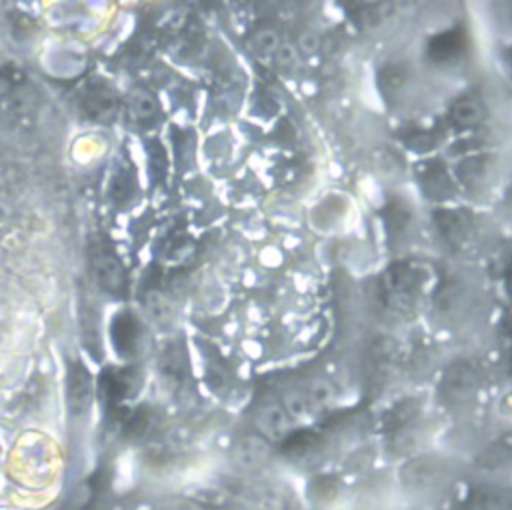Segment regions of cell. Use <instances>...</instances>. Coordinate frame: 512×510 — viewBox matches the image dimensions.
<instances>
[{
	"instance_id": "9c48e42d",
	"label": "cell",
	"mask_w": 512,
	"mask_h": 510,
	"mask_svg": "<svg viewBox=\"0 0 512 510\" xmlns=\"http://www.w3.org/2000/svg\"><path fill=\"white\" fill-rule=\"evenodd\" d=\"M148 308H150V312L154 314L156 320H168L170 314H172L168 300L160 292H154V294L148 296Z\"/></svg>"
},
{
	"instance_id": "ba28073f",
	"label": "cell",
	"mask_w": 512,
	"mask_h": 510,
	"mask_svg": "<svg viewBox=\"0 0 512 510\" xmlns=\"http://www.w3.org/2000/svg\"><path fill=\"white\" fill-rule=\"evenodd\" d=\"M458 44H460V42H458L456 34H444V36H438V38L432 42L430 50H432V56H434L436 60H446L448 56H454V54H456V50L460 48Z\"/></svg>"
},
{
	"instance_id": "30bf717a",
	"label": "cell",
	"mask_w": 512,
	"mask_h": 510,
	"mask_svg": "<svg viewBox=\"0 0 512 510\" xmlns=\"http://www.w3.org/2000/svg\"><path fill=\"white\" fill-rule=\"evenodd\" d=\"M274 60L278 66L286 68V66H292L296 62V48L292 44H280L278 50L274 52Z\"/></svg>"
},
{
	"instance_id": "7a4b0ae2",
	"label": "cell",
	"mask_w": 512,
	"mask_h": 510,
	"mask_svg": "<svg viewBox=\"0 0 512 510\" xmlns=\"http://www.w3.org/2000/svg\"><path fill=\"white\" fill-rule=\"evenodd\" d=\"M110 340L118 354L128 356L136 350L140 340V324L132 312H120L110 324Z\"/></svg>"
},
{
	"instance_id": "52a82bcc",
	"label": "cell",
	"mask_w": 512,
	"mask_h": 510,
	"mask_svg": "<svg viewBox=\"0 0 512 510\" xmlns=\"http://www.w3.org/2000/svg\"><path fill=\"white\" fill-rule=\"evenodd\" d=\"M280 46V38L274 30L270 28H264V30H258L252 38V48L260 54V56H272Z\"/></svg>"
},
{
	"instance_id": "277c9868",
	"label": "cell",
	"mask_w": 512,
	"mask_h": 510,
	"mask_svg": "<svg viewBox=\"0 0 512 510\" xmlns=\"http://www.w3.org/2000/svg\"><path fill=\"white\" fill-rule=\"evenodd\" d=\"M84 108L96 120H106V118L114 116V112H116L114 92L104 86H96V88L88 90V94L84 98Z\"/></svg>"
},
{
	"instance_id": "3957f363",
	"label": "cell",
	"mask_w": 512,
	"mask_h": 510,
	"mask_svg": "<svg viewBox=\"0 0 512 510\" xmlns=\"http://www.w3.org/2000/svg\"><path fill=\"white\" fill-rule=\"evenodd\" d=\"M68 394H70V406L76 412H82L88 404H90V392H92V384H90V376L86 372V368L82 364H74L70 368V376H68Z\"/></svg>"
},
{
	"instance_id": "6da1fadb",
	"label": "cell",
	"mask_w": 512,
	"mask_h": 510,
	"mask_svg": "<svg viewBox=\"0 0 512 510\" xmlns=\"http://www.w3.org/2000/svg\"><path fill=\"white\" fill-rule=\"evenodd\" d=\"M92 264L102 288L108 290L110 294L122 296L126 290V272L118 256L110 250V246L98 244L92 254Z\"/></svg>"
},
{
	"instance_id": "7c38bea8",
	"label": "cell",
	"mask_w": 512,
	"mask_h": 510,
	"mask_svg": "<svg viewBox=\"0 0 512 510\" xmlns=\"http://www.w3.org/2000/svg\"><path fill=\"white\" fill-rule=\"evenodd\" d=\"M508 290H510V294H512V272H510V276H508Z\"/></svg>"
},
{
	"instance_id": "5b68a950",
	"label": "cell",
	"mask_w": 512,
	"mask_h": 510,
	"mask_svg": "<svg viewBox=\"0 0 512 510\" xmlns=\"http://www.w3.org/2000/svg\"><path fill=\"white\" fill-rule=\"evenodd\" d=\"M484 110L476 100H460L452 108V120L460 126H474L482 120Z\"/></svg>"
},
{
	"instance_id": "8fae6325",
	"label": "cell",
	"mask_w": 512,
	"mask_h": 510,
	"mask_svg": "<svg viewBox=\"0 0 512 510\" xmlns=\"http://www.w3.org/2000/svg\"><path fill=\"white\" fill-rule=\"evenodd\" d=\"M298 46L306 52V54H310V52H314V50H318V46H320V38H318V34L316 32H304L302 36H300V40H298Z\"/></svg>"
},
{
	"instance_id": "8992f818",
	"label": "cell",
	"mask_w": 512,
	"mask_h": 510,
	"mask_svg": "<svg viewBox=\"0 0 512 510\" xmlns=\"http://www.w3.org/2000/svg\"><path fill=\"white\" fill-rule=\"evenodd\" d=\"M130 108H132L134 120L138 122H148L158 112L156 100L148 92H134V96L130 98Z\"/></svg>"
}]
</instances>
